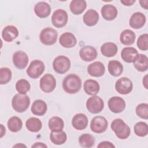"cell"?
I'll use <instances>...</instances> for the list:
<instances>
[{
    "label": "cell",
    "mask_w": 148,
    "mask_h": 148,
    "mask_svg": "<svg viewBox=\"0 0 148 148\" xmlns=\"http://www.w3.org/2000/svg\"><path fill=\"white\" fill-rule=\"evenodd\" d=\"M82 87V80L75 74H69L62 81V88L68 94L77 93Z\"/></svg>",
    "instance_id": "6da1fadb"
},
{
    "label": "cell",
    "mask_w": 148,
    "mask_h": 148,
    "mask_svg": "<svg viewBox=\"0 0 148 148\" xmlns=\"http://www.w3.org/2000/svg\"><path fill=\"white\" fill-rule=\"evenodd\" d=\"M110 126L116 135L120 139H125L130 135V128L121 119H114L112 122Z\"/></svg>",
    "instance_id": "7a4b0ae2"
},
{
    "label": "cell",
    "mask_w": 148,
    "mask_h": 148,
    "mask_svg": "<svg viewBox=\"0 0 148 148\" xmlns=\"http://www.w3.org/2000/svg\"><path fill=\"white\" fill-rule=\"evenodd\" d=\"M29 104L30 99L25 94H17L13 97L12 101L13 109L18 113H22L25 111L28 108Z\"/></svg>",
    "instance_id": "3957f363"
},
{
    "label": "cell",
    "mask_w": 148,
    "mask_h": 148,
    "mask_svg": "<svg viewBox=\"0 0 148 148\" xmlns=\"http://www.w3.org/2000/svg\"><path fill=\"white\" fill-rule=\"evenodd\" d=\"M58 33L56 29L47 27L42 29L39 35L40 42L47 46L54 45L57 40Z\"/></svg>",
    "instance_id": "277c9868"
},
{
    "label": "cell",
    "mask_w": 148,
    "mask_h": 148,
    "mask_svg": "<svg viewBox=\"0 0 148 148\" xmlns=\"http://www.w3.org/2000/svg\"><path fill=\"white\" fill-rule=\"evenodd\" d=\"M53 67L56 72L59 74H64L69 69L71 61L67 57L59 56L54 58L53 62Z\"/></svg>",
    "instance_id": "5b68a950"
},
{
    "label": "cell",
    "mask_w": 148,
    "mask_h": 148,
    "mask_svg": "<svg viewBox=\"0 0 148 148\" xmlns=\"http://www.w3.org/2000/svg\"><path fill=\"white\" fill-rule=\"evenodd\" d=\"M45 66L44 63L38 60L32 61L27 69V73L32 79L38 78L44 72Z\"/></svg>",
    "instance_id": "8992f818"
},
{
    "label": "cell",
    "mask_w": 148,
    "mask_h": 148,
    "mask_svg": "<svg viewBox=\"0 0 148 148\" xmlns=\"http://www.w3.org/2000/svg\"><path fill=\"white\" fill-rule=\"evenodd\" d=\"M103 101L99 97L93 95L89 98L86 102V108L90 113L97 114L100 113L103 109Z\"/></svg>",
    "instance_id": "52a82bcc"
},
{
    "label": "cell",
    "mask_w": 148,
    "mask_h": 148,
    "mask_svg": "<svg viewBox=\"0 0 148 148\" xmlns=\"http://www.w3.org/2000/svg\"><path fill=\"white\" fill-rule=\"evenodd\" d=\"M68 18V13L65 10L57 9L52 14L51 23L55 27L60 28L64 27L66 24Z\"/></svg>",
    "instance_id": "ba28073f"
},
{
    "label": "cell",
    "mask_w": 148,
    "mask_h": 148,
    "mask_svg": "<svg viewBox=\"0 0 148 148\" xmlns=\"http://www.w3.org/2000/svg\"><path fill=\"white\" fill-rule=\"evenodd\" d=\"M40 88L46 93H49L54 91L56 87V80L50 73L45 74L40 80Z\"/></svg>",
    "instance_id": "9c48e42d"
},
{
    "label": "cell",
    "mask_w": 148,
    "mask_h": 148,
    "mask_svg": "<svg viewBox=\"0 0 148 148\" xmlns=\"http://www.w3.org/2000/svg\"><path fill=\"white\" fill-rule=\"evenodd\" d=\"M108 125L107 120L103 116H98L92 119L90 123V128L95 133L101 134L107 130Z\"/></svg>",
    "instance_id": "30bf717a"
},
{
    "label": "cell",
    "mask_w": 148,
    "mask_h": 148,
    "mask_svg": "<svg viewBox=\"0 0 148 148\" xmlns=\"http://www.w3.org/2000/svg\"><path fill=\"white\" fill-rule=\"evenodd\" d=\"M133 88L132 81L126 77L119 79L115 84V88L117 92L125 95L131 92Z\"/></svg>",
    "instance_id": "8fae6325"
},
{
    "label": "cell",
    "mask_w": 148,
    "mask_h": 148,
    "mask_svg": "<svg viewBox=\"0 0 148 148\" xmlns=\"http://www.w3.org/2000/svg\"><path fill=\"white\" fill-rule=\"evenodd\" d=\"M109 109L114 113L122 112L125 108V101L120 97H111L108 102Z\"/></svg>",
    "instance_id": "7c38bea8"
},
{
    "label": "cell",
    "mask_w": 148,
    "mask_h": 148,
    "mask_svg": "<svg viewBox=\"0 0 148 148\" xmlns=\"http://www.w3.org/2000/svg\"><path fill=\"white\" fill-rule=\"evenodd\" d=\"M13 62L17 68L23 69L28 65V57L25 52L20 50L17 51L13 55Z\"/></svg>",
    "instance_id": "4fadbf2b"
},
{
    "label": "cell",
    "mask_w": 148,
    "mask_h": 148,
    "mask_svg": "<svg viewBox=\"0 0 148 148\" xmlns=\"http://www.w3.org/2000/svg\"><path fill=\"white\" fill-rule=\"evenodd\" d=\"M97 50L91 46H85L82 47L79 51L81 59L84 61L89 62L95 60L97 57Z\"/></svg>",
    "instance_id": "5bb4252c"
},
{
    "label": "cell",
    "mask_w": 148,
    "mask_h": 148,
    "mask_svg": "<svg viewBox=\"0 0 148 148\" xmlns=\"http://www.w3.org/2000/svg\"><path fill=\"white\" fill-rule=\"evenodd\" d=\"M105 72V67L103 63L95 61L90 64L87 67L88 73L94 77H101Z\"/></svg>",
    "instance_id": "9a60e30c"
},
{
    "label": "cell",
    "mask_w": 148,
    "mask_h": 148,
    "mask_svg": "<svg viewBox=\"0 0 148 148\" xmlns=\"http://www.w3.org/2000/svg\"><path fill=\"white\" fill-rule=\"evenodd\" d=\"M88 120L87 116L83 113L76 114L72 118V124L73 127L77 130L85 129L88 125Z\"/></svg>",
    "instance_id": "2e32d148"
},
{
    "label": "cell",
    "mask_w": 148,
    "mask_h": 148,
    "mask_svg": "<svg viewBox=\"0 0 148 148\" xmlns=\"http://www.w3.org/2000/svg\"><path fill=\"white\" fill-rule=\"evenodd\" d=\"M34 12L39 18H46L50 14L51 7L45 2H39L35 5Z\"/></svg>",
    "instance_id": "e0dca14e"
},
{
    "label": "cell",
    "mask_w": 148,
    "mask_h": 148,
    "mask_svg": "<svg viewBox=\"0 0 148 148\" xmlns=\"http://www.w3.org/2000/svg\"><path fill=\"white\" fill-rule=\"evenodd\" d=\"M60 44L65 48L73 47L76 43L77 40L75 35L71 32H65L62 34L59 39Z\"/></svg>",
    "instance_id": "ac0fdd59"
},
{
    "label": "cell",
    "mask_w": 148,
    "mask_h": 148,
    "mask_svg": "<svg viewBox=\"0 0 148 148\" xmlns=\"http://www.w3.org/2000/svg\"><path fill=\"white\" fill-rule=\"evenodd\" d=\"M146 23V17L141 12L134 13L131 17L129 21L130 25L134 29L142 28Z\"/></svg>",
    "instance_id": "d6986e66"
},
{
    "label": "cell",
    "mask_w": 148,
    "mask_h": 148,
    "mask_svg": "<svg viewBox=\"0 0 148 148\" xmlns=\"http://www.w3.org/2000/svg\"><path fill=\"white\" fill-rule=\"evenodd\" d=\"M99 18V14L96 10L94 9H89L83 15V21L86 25L92 27L97 24Z\"/></svg>",
    "instance_id": "ffe728a7"
},
{
    "label": "cell",
    "mask_w": 148,
    "mask_h": 148,
    "mask_svg": "<svg viewBox=\"0 0 148 148\" xmlns=\"http://www.w3.org/2000/svg\"><path fill=\"white\" fill-rule=\"evenodd\" d=\"M102 17L107 21L115 19L117 16V8L112 5H105L101 10Z\"/></svg>",
    "instance_id": "44dd1931"
},
{
    "label": "cell",
    "mask_w": 148,
    "mask_h": 148,
    "mask_svg": "<svg viewBox=\"0 0 148 148\" xmlns=\"http://www.w3.org/2000/svg\"><path fill=\"white\" fill-rule=\"evenodd\" d=\"M18 35V31L17 28L13 25L5 27L2 32V39L8 42H10L15 39Z\"/></svg>",
    "instance_id": "7402d4cb"
},
{
    "label": "cell",
    "mask_w": 148,
    "mask_h": 148,
    "mask_svg": "<svg viewBox=\"0 0 148 148\" xmlns=\"http://www.w3.org/2000/svg\"><path fill=\"white\" fill-rule=\"evenodd\" d=\"M85 92L89 95H95L98 93L100 86L99 83L95 80L88 79L85 81L83 86Z\"/></svg>",
    "instance_id": "603a6c76"
},
{
    "label": "cell",
    "mask_w": 148,
    "mask_h": 148,
    "mask_svg": "<svg viewBox=\"0 0 148 148\" xmlns=\"http://www.w3.org/2000/svg\"><path fill=\"white\" fill-rule=\"evenodd\" d=\"M47 106L46 103L42 99L35 100L31 106L32 113L36 115L41 116L44 115L47 111Z\"/></svg>",
    "instance_id": "cb8c5ba5"
},
{
    "label": "cell",
    "mask_w": 148,
    "mask_h": 148,
    "mask_svg": "<svg viewBox=\"0 0 148 148\" xmlns=\"http://www.w3.org/2000/svg\"><path fill=\"white\" fill-rule=\"evenodd\" d=\"M134 66L135 69L139 72H145L148 68V58L142 54L137 55L134 61Z\"/></svg>",
    "instance_id": "d4e9b609"
},
{
    "label": "cell",
    "mask_w": 148,
    "mask_h": 148,
    "mask_svg": "<svg viewBox=\"0 0 148 148\" xmlns=\"http://www.w3.org/2000/svg\"><path fill=\"white\" fill-rule=\"evenodd\" d=\"M138 54V52L137 50L132 47H124L121 52L122 59L128 63L133 62Z\"/></svg>",
    "instance_id": "484cf974"
},
{
    "label": "cell",
    "mask_w": 148,
    "mask_h": 148,
    "mask_svg": "<svg viewBox=\"0 0 148 148\" xmlns=\"http://www.w3.org/2000/svg\"><path fill=\"white\" fill-rule=\"evenodd\" d=\"M118 51L117 45L113 42H106L101 47V52L105 57H112L115 56Z\"/></svg>",
    "instance_id": "4316f807"
},
{
    "label": "cell",
    "mask_w": 148,
    "mask_h": 148,
    "mask_svg": "<svg viewBox=\"0 0 148 148\" xmlns=\"http://www.w3.org/2000/svg\"><path fill=\"white\" fill-rule=\"evenodd\" d=\"M108 71L109 73L114 77H118L123 72L122 64L117 60H111L108 63Z\"/></svg>",
    "instance_id": "83f0119b"
},
{
    "label": "cell",
    "mask_w": 148,
    "mask_h": 148,
    "mask_svg": "<svg viewBox=\"0 0 148 148\" xmlns=\"http://www.w3.org/2000/svg\"><path fill=\"white\" fill-rule=\"evenodd\" d=\"M86 7V2L83 0H73L71 2L69 5L71 12L75 15L82 14L85 10Z\"/></svg>",
    "instance_id": "f1b7e54d"
},
{
    "label": "cell",
    "mask_w": 148,
    "mask_h": 148,
    "mask_svg": "<svg viewBox=\"0 0 148 148\" xmlns=\"http://www.w3.org/2000/svg\"><path fill=\"white\" fill-rule=\"evenodd\" d=\"M136 39L135 34L130 29H125L120 34V40L121 43L125 46L132 45Z\"/></svg>",
    "instance_id": "f546056e"
},
{
    "label": "cell",
    "mask_w": 148,
    "mask_h": 148,
    "mask_svg": "<svg viewBox=\"0 0 148 148\" xmlns=\"http://www.w3.org/2000/svg\"><path fill=\"white\" fill-rule=\"evenodd\" d=\"M49 127L53 132H58L62 131L64 127L63 120L57 116L52 117L49 121Z\"/></svg>",
    "instance_id": "4dcf8cb0"
},
{
    "label": "cell",
    "mask_w": 148,
    "mask_h": 148,
    "mask_svg": "<svg viewBox=\"0 0 148 148\" xmlns=\"http://www.w3.org/2000/svg\"><path fill=\"white\" fill-rule=\"evenodd\" d=\"M25 125L27 130L30 132H37L41 130L42 123L40 119L32 117L27 120Z\"/></svg>",
    "instance_id": "1f68e13d"
},
{
    "label": "cell",
    "mask_w": 148,
    "mask_h": 148,
    "mask_svg": "<svg viewBox=\"0 0 148 148\" xmlns=\"http://www.w3.org/2000/svg\"><path fill=\"white\" fill-rule=\"evenodd\" d=\"M50 139L53 143L57 145H61L66 141L67 136L66 133L63 131L51 132L50 134Z\"/></svg>",
    "instance_id": "d6a6232c"
},
{
    "label": "cell",
    "mask_w": 148,
    "mask_h": 148,
    "mask_svg": "<svg viewBox=\"0 0 148 148\" xmlns=\"http://www.w3.org/2000/svg\"><path fill=\"white\" fill-rule=\"evenodd\" d=\"M8 128L13 132L19 131L23 127V122L17 116L10 117L8 121Z\"/></svg>",
    "instance_id": "836d02e7"
},
{
    "label": "cell",
    "mask_w": 148,
    "mask_h": 148,
    "mask_svg": "<svg viewBox=\"0 0 148 148\" xmlns=\"http://www.w3.org/2000/svg\"><path fill=\"white\" fill-rule=\"evenodd\" d=\"M79 145L83 147H91L95 143L94 137L89 134H84L79 138Z\"/></svg>",
    "instance_id": "e575fe53"
},
{
    "label": "cell",
    "mask_w": 148,
    "mask_h": 148,
    "mask_svg": "<svg viewBox=\"0 0 148 148\" xmlns=\"http://www.w3.org/2000/svg\"><path fill=\"white\" fill-rule=\"evenodd\" d=\"M134 132L136 135L140 137H144L147 135V124L143 121H139L135 124L134 127Z\"/></svg>",
    "instance_id": "d590c367"
},
{
    "label": "cell",
    "mask_w": 148,
    "mask_h": 148,
    "mask_svg": "<svg viewBox=\"0 0 148 148\" xmlns=\"http://www.w3.org/2000/svg\"><path fill=\"white\" fill-rule=\"evenodd\" d=\"M30 88L31 86L28 81L24 79L18 80L16 84V89L21 94H26Z\"/></svg>",
    "instance_id": "8d00e7d4"
},
{
    "label": "cell",
    "mask_w": 148,
    "mask_h": 148,
    "mask_svg": "<svg viewBox=\"0 0 148 148\" xmlns=\"http://www.w3.org/2000/svg\"><path fill=\"white\" fill-rule=\"evenodd\" d=\"M12 73L11 70L7 68L3 67L0 69V84H5L9 82L12 79Z\"/></svg>",
    "instance_id": "74e56055"
},
{
    "label": "cell",
    "mask_w": 148,
    "mask_h": 148,
    "mask_svg": "<svg viewBox=\"0 0 148 148\" xmlns=\"http://www.w3.org/2000/svg\"><path fill=\"white\" fill-rule=\"evenodd\" d=\"M136 113L140 118L147 120L148 119V105L146 103L139 104L136 108Z\"/></svg>",
    "instance_id": "f35d334b"
},
{
    "label": "cell",
    "mask_w": 148,
    "mask_h": 148,
    "mask_svg": "<svg viewBox=\"0 0 148 148\" xmlns=\"http://www.w3.org/2000/svg\"><path fill=\"white\" fill-rule=\"evenodd\" d=\"M136 45L138 47L142 50L146 51L148 49V35L144 34L139 36L137 40Z\"/></svg>",
    "instance_id": "ab89813d"
},
{
    "label": "cell",
    "mask_w": 148,
    "mask_h": 148,
    "mask_svg": "<svg viewBox=\"0 0 148 148\" xmlns=\"http://www.w3.org/2000/svg\"><path fill=\"white\" fill-rule=\"evenodd\" d=\"M98 148H102V147H115V146L111 142L109 141H103L99 143V145L97 146Z\"/></svg>",
    "instance_id": "60d3db41"
},
{
    "label": "cell",
    "mask_w": 148,
    "mask_h": 148,
    "mask_svg": "<svg viewBox=\"0 0 148 148\" xmlns=\"http://www.w3.org/2000/svg\"><path fill=\"white\" fill-rule=\"evenodd\" d=\"M120 2L125 6H131L135 2V0H124V1H120Z\"/></svg>",
    "instance_id": "b9f144b4"
},
{
    "label": "cell",
    "mask_w": 148,
    "mask_h": 148,
    "mask_svg": "<svg viewBox=\"0 0 148 148\" xmlns=\"http://www.w3.org/2000/svg\"><path fill=\"white\" fill-rule=\"evenodd\" d=\"M47 145H46L43 143L41 142H36L33 145L31 146V147H47Z\"/></svg>",
    "instance_id": "7bdbcfd3"
},
{
    "label": "cell",
    "mask_w": 148,
    "mask_h": 148,
    "mask_svg": "<svg viewBox=\"0 0 148 148\" xmlns=\"http://www.w3.org/2000/svg\"><path fill=\"white\" fill-rule=\"evenodd\" d=\"M140 5L142 6V8H144L145 9H147V3H148V1L147 0H145V1H139Z\"/></svg>",
    "instance_id": "ee69618b"
},
{
    "label": "cell",
    "mask_w": 148,
    "mask_h": 148,
    "mask_svg": "<svg viewBox=\"0 0 148 148\" xmlns=\"http://www.w3.org/2000/svg\"><path fill=\"white\" fill-rule=\"evenodd\" d=\"M147 75H145V77H143V85L144 86V87H145L146 89H147Z\"/></svg>",
    "instance_id": "f6af8a7d"
},
{
    "label": "cell",
    "mask_w": 148,
    "mask_h": 148,
    "mask_svg": "<svg viewBox=\"0 0 148 148\" xmlns=\"http://www.w3.org/2000/svg\"><path fill=\"white\" fill-rule=\"evenodd\" d=\"M1 138H2L3 136L5 135V128L3 127V125L2 124H1Z\"/></svg>",
    "instance_id": "bcb514c9"
},
{
    "label": "cell",
    "mask_w": 148,
    "mask_h": 148,
    "mask_svg": "<svg viewBox=\"0 0 148 148\" xmlns=\"http://www.w3.org/2000/svg\"><path fill=\"white\" fill-rule=\"evenodd\" d=\"M13 147H26V146L24 145H23L21 143H19V144H17V145H16L14 146H13Z\"/></svg>",
    "instance_id": "7dc6e473"
}]
</instances>
